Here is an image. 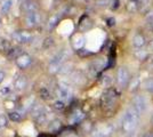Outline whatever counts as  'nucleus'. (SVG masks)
I'll list each match as a JSON object with an SVG mask.
<instances>
[{"label":"nucleus","instance_id":"6","mask_svg":"<svg viewBox=\"0 0 153 137\" xmlns=\"http://www.w3.org/2000/svg\"><path fill=\"white\" fill-rule=\"evenodd\" d=\"M13 40L17 44H30L33 40V36L27 31H16L13 34Z\"/></svg>","mask_w":153,"mask_h":137},{"label":"nucleus","instance_id":"9","mask_svg":"<svg viewBox=\"0 0 153 137\" xmlns=\"http://www.w3.org/2000/svg\"><path fill=\"white\" fill-rule=\"evenodd\" d=\"M15 62H16V65L19 66V69H26V67H29V66L31 65L32 57L29 55V54L23 53V54H22Z\"/></svg>","mask_w":153,"mask_h":137},{"label":"nucleus","instance_id":"32","mask_svg":"<svg viewBox=\"0 0 153 137\" xmlns=\"http://www.w3.org/2000/svg\"><path fill=\"white\" fill-rule=\"evenodd\" d=\"M144 137H153V134H146V135H144Z\"/></svg>","mask_w":153,"mask_h":137},{"label":"nucleus","instance_id":"25","mask_svg":"<svg viewBox=\"0 0 153 137\" xmlns=\"http://www.w3.org/2000/svg\"><path fill=\"white\" fill-rule=\"evenodd\" d=\"M135 56H136V59H140V61H143V59H146V57L149 56V54H147V52H145V50H137V52L135 53Z\"/></svg>","mask_w":153,"mask_h":137},{"label":"nucleus","instance_id":"33","mask_svg":"<svg viewBox=\"0 0 153 137\" xmlns=\"http://www.w3.org/2000/svg\"><path fill=\"white\" fill-rule=\"evenodd\" d=\"M95 137H103V136H101V135H98V134H96Z\"/></svg>","mask_w":153,"mask_h":137},{"label":"nucleus","instance_id":"8","mask_svg":"<svg viewBox=\"0 0 153 137\" xmlns=\"http://www.w3.org/2000/svg\"><path fill=\"white\" fill-rule=\"evenodd\" d=\"M133 107H134L136 111L138 112L140 114L144 113L146 111V107H147V103H146V99L144 96L142 95H136L134 98H133Z\"/></svg>","mask_w":153,"mask_h":137},{"label":"nucleus","instance_id":"16","mask_svg":"<svg viewBox=\"0 0 153 137\" xmlns=\"http://www.w3.org/2000/svg\"><path fill=\"white\" fill-rule=\"evenodd\" d=\"M104 66H105V62H104V59H96L95 62H93V63H91V65H90V70L94 72V73H97V72L101 71L102 69H104Z\"/></svg>","mask_w":153,"mask_h":137},{"label":"nucleus","instance_id":"13","mask_svg":"<svg viewBox=\"0 0 153 137\" xmlns=\"http://www.w3.org/2000/svg\"><path fill=\"white\" fill-rule=\"evenodd\" d=\"M22 54H23L22 48H19V47H10V49L7 53V57L9 59H15L16 61Z\"/></svg>","mask_w":153,"mask_h":137},{"label":"nucleus","instance_id":"1","mask_svg":"<svg viewBox=\"0 0 153 137\" xmlns=\"http://www.w3.org/2000/svg\"><path fill=\"white\" fill-rule=\"evenodd\" d=\"M140 113L134 107H129L123 114L122 119V130L126 134H130L137 128L140 124Z\"/></svg>","mask_w":153,"mask_h":137},{"label":"nucleus","instance_id":"22","mask_svg":"<svg viewBox=\"0 0 153 137\" xmlns=\"http://www.w3.org/2000/svg\"><path fill=\"white\" fill-rule=\"evenodd\" d=\"M36 120H37V122L40 124H45L46 122H48V120H49V114H48V112L45 110V112H44L42 114H40Z\"/></svg>","mask_w":153,"mask_h":137},{"label":"nucleus","instance_id":"4","mask_svg":"<svg viewBox=\"0 0 153 137\" xmlns=\"http://www.w3.org/2000/svg\"><path fill=\"white\" fill-rule=\"evenodd\" d=\"M24 23L27 27L33 29V27H37V26L41 23V15L39 12H31V13H27L24 17Z\"/></svg>","mask_w":153,"mask_h":137},{"label":"nucleus","instance_id":"29","mask_svg":"<svg viewBox=\"0 0 153 137\" xmlns=\"http://www.w3.org/2000/svg\"><path fill=\"white\" fill-rule=\"evenodd\" d=\"M7 124H8V119L5 114H0V128H4L6 127Z\"/></svg>","mask_w":153,"mask_h":137},{"label":"nucleus","instance_id":"28","mask_svg":"<svg viewBox=\"0 0 153 137\" xmlns=\"http://www.w3.org/2000/svg\"><path fill=\"white\" fill-rule=\"evenodd\" d=\"M54 107L58 110V111H61V110H63L64 107H65V105H64V102L63 101H61V99H58L56 102H54Z\"/></svg>","mask_w":153,"mask_h":137},{"label":"nucleus","instance_id":"35","mask_svg":"<svg viewBox=\"0 0 153 137\" xmlns=\"http://www.w3.org/2000/svg\"><path fill=\"white\" fill-rule=\"evenodd\" d=\"M152 121H153V118H152Z\"/></svg>","mask_w":153,"mask_h":137},{"label":"nucleus","instance_id":"14","mask_svg":"<svg viewBox=\"0 0 153 137\" xmlns=\"http://www.w3.org/2000/svg\"><path fill=\"white\" fill-rule=\"evenodd\" d=\"M145 42H146L145 41V37L143 34H140V33H136L134 36V38H133V46H134L135 48L140 49L142 47H144Z\"/></svg>","mask_w":153,"mask_h":137},{"label":"nucleus","instance_id":"24","mask_svg":"<svg viewBox=\"0 0 153 137\" xmlns=\"http://www.w3.org/2000/svg\"><path fill=\"white\" fill-rule=\"evenodd\" d=\"M59 127H61V121L59 120H53L51 122H49L48 129L51 131H55V130H58Z\"/></svg>","mask_w":153,"mask_h":137},{"label":"nucleus","instance_id":"15","mask_svg":"<svg viewBox=\"0 0 153 137\" xmlns=\"http://www.w3.org/2000/svg\"><path fill=\"white\" fill-rule=\"evenodd\" d=\"M112 131H113V128H112L111 124H102V126H100L97 128V134L103 137L110 136L112 134Z\"/></svg>","mask_w":153,"mask_h":137},{"label":"nucleus","instance_id":"11","mask_svg":"<svg viewBox=\"0 0 153 137\" xmlns=\"http://www.w3.org/2000/svg\"><path fill=\"white\" fill-rule=\"evenodd\" d=\"M26 86H27V78H26L25 76L19 74V76H17V77L15 78V80H14V88H15L16 90H19V91L24 90L26 88Z\"/></svg>","mask_w":153,"mask_h":137},{"label":"nucleus","instance_id":"19","mask_svg":"<svg viewBox=\"0 0 153 137\" xmlns=\"http://www.w3.org/2000/svg\"><path fill=\"white\" fill-rule=\"evenodd\" d=\"M83 118H85V114H83L82 112L76 111V113L72 114V117H71V119H70V122L71 124H78V122H80V121L82 120Z\"/></svg>","mask_w":153,"mask_h":137},{"label":"nucleus","instance_id":"27","mask_svg":"<svg viewBox=\"0 0 153 137\" xmlns=\"http://www.w3.org/2000/svg\"><path fill=\"white\" fill-rule=\"evenodd\" d=\"M144 86H145V89L149 93H152L153 94V78L147 79L146 81H145V84H144Z\"/></svg>","mask_w":153,"mask_h":137},{"label":"nucleus","instance_id":"5","mask_svg":"<svg viewBox=\"0 0 153 137\" xmlns=\"http://www.w3.org/2000/svg\"><path fill=\"white\" fill-rule=\"evenodd\" d=\"M57 96L61 101H70L72 97V89L66 84H59L57 87Z\"/></svg>","mask_w":153,"mask_h":137},{"label":"nucleus","instance_id":"34","mask_svg":"<svg viewBox=\"0 0 153 137\" xmlns=\"http://www.w3.org/2000/svg\"><path fill=\"white\" fill-rule=\"evenodd\" d=\"M152 47H153V41H152Z\"/></svg>","mask_w":153,"mask_h":137},{"label":"nucleus","instance_id":"17","mask_svg":"<svg viewBox=\"0 0 153 137\" xmlns=\"http://www.w3.org/2000/svg\"><path fill=\"white\" fill-rule=\"evenodd\" d=\"M8 119L13 122H21L23 117L19 111H10L8 113Z\"/></svg>","mask_w":153,"mask_h":137},{"label":"nucleus","instance_id":"30","mask_svg":"<svg viewBox=\"0 0 153 137\" xmlns=\"http://www.w3.org/2000/svg\"><path fill=\"white\" fill-rule=\"evenodd\" d=\"M53 45H54V39H53L51 37H49V38H46L42 46H44V48H49V47H51Z\"/></svg>","mask_w":153,"mask_h":137},{"label":"nucleus","instance_id":"23","mask_svg":"<svg viewBox=\"0 0 153 137\" xmlns=\"http://www.w3.org/2000/svg\"><path fill=\"white\" fill-rule=\"evenodd\" d=\"M111 84H112V78H111V76L104 74L102 78H101V85H102L103 87H108Z\"/></svg>","mask_w":153,"mask_h":137},{"label":"nucleus","instance_id":"2","mask_svg":"<svg viewBox=\"0 0 153 137\" xmlns=\"http://www.w3.org/2000/svg\"><path fill=\"white\" fill-rule=\"evenodd\" d=\"M130 82V74L126 66H121L117 71V84L120 88L127 87Z\"/></svg>","mask_w":153,"mask_h":137},{"label":"nucleus","instance_id":"3","mask_svg":"<svg viewBox=\"0 0 153 137\" xmlns=\"http://www.w3.org/2000/svg\"><path fill=\"white\" fill-rule=\"evenodd\" d=\"M65 54L64 53H59L57 54L54 59L49 62V65H48V71L51 73H57V72L61 71L62 66H63V63L65 61Z\"/></svg>","mask_w":153,"mask_h":137},{"label":"nucleus","instance_id":"10","mask_svg":"<svg viewBox=\"0 0 153 137\" xmlns=\"http://www.w3.org/2000/svg\"><path fill=\"white\" fill-rule=\"evenodd\" d=\"M21 8L25 12L26 14L31 12H37L38 10V2L36 0H23L21 4Z\"/></svg>","mask_w":153,"mask_h":137},{"label":"nucleus","instance_id":"21","mask_svg":"<svg viewBox=\"0 0 153 137\" xmlns=\"http://www.w3.org/2000/svg\"><path fill=\"white\" fill-rule=\"evenodd\" d=\"M127 9L130 13L136 12L138 9V0H129L127 4Z\"/></svg>","mask_w":153,"mask_h":137},{"label":"nucleus","instance_id":"7","mask_svg":"<svg viewBox=\"0 0 153 137\" xmlns=\"http://www.w3.org/2000/svg\"><path fill=\"white\" fill-rule=\"evenodd\" d=\"M117 98V94L113 89H108L104 94L102 95V105L104 107H112L114 104V101Z\"/></svg>","mask_w":153,"mask_h":137},{"label":"nucleus","instance_id":"18","mask_svg":"<svg viewBox=\"0 0 153 137\" xmlns=\"http://www.w3.org/2000/svg\"><path fill=\"white\" fill-rule=\"evenodd\" d=\"M129 90L131 91H136L137 89H138V87L140 86V77H135L134 79H131L130 80V82H129Z\"/></svg>","mask_w":153,"mask_h":137},{"label":"nucleus","instance_id":"12","mask_svg":"<svg viewBox=\"0 0 153 137\" xmlns=\"http://www.w3.org/2000/svg\"><path fill=\"white\" fill-rule=\"evenodd\" d=\"M45 110L46 109L44 107V105L39 104V103H34V104L32 105L31 109H30V114H31L32 118L37 119L40 114H42L45 112Z\"/></svg>","mask_w":153,"mask_h":137},{"label":"nucleus","instance_id":"26","mask_svg":"<svg viewBox=\"0 0 153 137\" xmlns=\"http://www.w3.org/2000/svg\"><path fill=\"white\" fill-rule=\"evenodd\" d=\"M12 4H13V1H12V0H6V1L2 4L1 10H2L4 13H8V12H9V9L12 8Z\"/></svg>","mask_w":153,"mask_h":137},{"label":"nucleus","instance_id":"31","mask_svg":"<svg viewBox=\"0 0 153 137\" xmlns=\"http://www.w3.org/2000/svg\"><path fill=\"white\" fill-rule=\"evenodd\" d=\"M5 77H6V74H5V72L4 71H0V84L4 81V79H5Z\"/></svg>","mask_w":153,"mask_h":137},{"label":"nucleus","instance_id":"20","mask_svg":"<svg viewBox=\"0 0 153 137\" xmlns=\"http://www.w3.org/2000/svg\"><path fill=\"white\" fill-rule=\"evenodd\" d=\"M58 22H59V16H58V15L51 16V19H49V21H48V25H47L48 30H53V29L58 24Z\"/></svg>","mask_w":153,"mask_h":137}]
</instances>
